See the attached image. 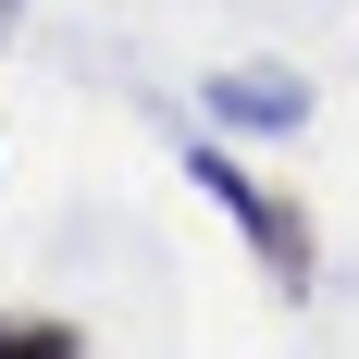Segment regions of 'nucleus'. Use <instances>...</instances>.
<instances>
[{"label":"nucleus","instance_id":"obj_2","mask_svg":"<svg viewBox=\"0 0 359 359\" xmlns=\"http://www.w3.org/2000/svg\"><path fill=\"white\" fill-rule=\"evenodd\" d=\"M211 124L223 137H285V124H310V87L285 62H236V74H211Z\"/></svg>","mask_w":359,"mask_h":359},{"label":"nucleus","instance_id":"obj_3","mask_svg":"<svg viewBox=\"0 0 359 359\" xmlns=\"http://www.w3.org/2000/svg\"><path fill=\"white\" fill-rule=\"evenodd\" d=\"M87 334L62 323V310H0V359H74Z\"/></svg>","mask_w":359,"mask_h":359},{"label":"nucleus","instance_id":"obj_1","mask_svg":"<svg viewBox=\"0 0 359 359\" xmlns=\"http://www.w3.org/2000/svg\"><path fill=\"white\" fill-rule=\"evenodd\" d=\"M186 186H198V198H211V211H223V223H236V236L260 248V273H273V297H310V273H323V248H310V198H297V186L248 174V161H236L223 137H198V149H186Z\"/></svg>","mask_w":359,"mask_h":359}]
</instances>
